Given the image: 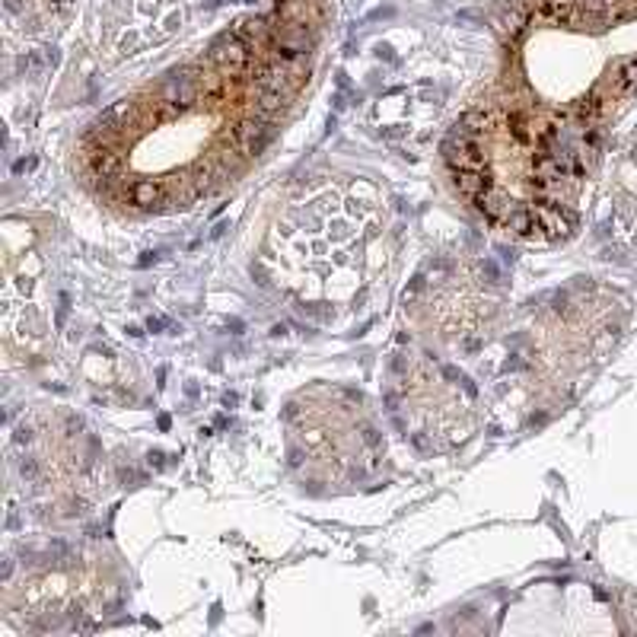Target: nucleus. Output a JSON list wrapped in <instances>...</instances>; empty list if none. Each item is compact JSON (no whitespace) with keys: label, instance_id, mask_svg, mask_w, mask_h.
Listing matches in <instances>:
<instances>
[{"label":"nucleus","instance_id":"nucleus-10","mask_svg":"<svg viewBox=\"0 0 637 637\" xmlns=\"http://www.w3.org/2000/svg\"><path fill=\"white\" fill-rule=\"evenodd\" d=\"M500 223L507 226L510 233H516V236H535L538 233V217H535V210H526V207H519V210H510Z\"/></svg>","mask_w":637,"mask_h":637},{"label":"nucleus","instance_id":"nucleus-7","mask_svg":"<svg viewBox=\"0 0 637 637\" xmlns=\"http://www.w3.org/2000/svg\"><path fill=\"white\" fill-rule=\"evenodd\" d=\"M456 185H459V191L462 194H468V198H478V194H484V191H491L494 188V182H491V176L484 169H462V172H456Z\"/></svg>","mask_w":637,"mask_h":637},{"label":"nucleus","instance_id":"nucleus-11","mask_svg":"<svg viewBox=\"0 0 637 637\" xmlns=\"http://www.w3.org/2000/svg\"><path fill=\"white\" fill-rule=\"evenodd\" d=\"M497 26H500V32H507V35H519L522 29H526V13L519 10V6H510V10H504L497 16Z\"/></svg>","mask_w":637,"mask_h":637},{"label":"nucleus","instance_id":"nucleus-6","mask_svg":"<svg viewBox=\"0 0 637 637\" xmlns=\"http://www.w3.org/2000/svg\"><path fill=\"white\" fill-rule=\"evenodd\" d=\"M86 163H89V169H93L99 179H115L118 169H121L118 153H115L112 147H105V143H93V147H89Z\"/></svg>","mask_w":637,"mask_h":637},{"label":"nucleus","instance_id":"nucleus-9","mask_svg":"<svg viewBox=\"0 0 637 637\" xmlns=\"http://www.w3.org/2000/svg\"><path fill=\"white\" fill-rule=\"evenodd\" d=\"M233 32L239 35L246 45H264V42H271V26L264 22L261 16H249V19H242Z\"/></svg>","mask_w":637,"mask_h":637},{"label":"nucleus","instance_id":"nucleus-2","mask_svg":"<svg viewBox=\"0 0 637 637\" xmlns=\"http://www.w3.org/2000/svg\"><path fill=\"white\" fill-rule=\"evenodd\" d=\"M443 159L452 166L456 172L462 169H484V163H488V156H484L481 150V137H472V134H462L452 127L449 137L443 140Z\"/></svg>","mask_w":637,"mask_h":637},{"label":"nucleus","instance_id":"nucleus-1","mask_svg":"<svg viewBox=\"0 0 637 637\" xmlns=\"http://www.w3.org/2000/svg\"><path fill=\"white\" fill-rule=\"evenodd\" d=\"M159 93H163V102L169 105V109L185 112V109H191V105L201 99V83H198V77H194V70L176 67V70H169L163 77Z\"/></svg>","mask_w":637,"mask_h":637},{"label":"nucleus","instance_id":"nucleus-8","mask_svg":"<svg viewBox=\"0 0 637 637\" xmlns=\"http://www.w3.org/2000/svg\"><path fill=\"white\" fill-rule=\"evenodd\" d=\"M127 198H131L134 207H153L163 198V185L159 182H150V179H137L131 188H127Z\"/></svg>","mask_w":637,"mask_h":637},{"label":"nucleus","instance_id":"nucleus-3","mask_svg":"<svg viewBox=\"0 0 637 637\" xmlns=\"http://www.w3.org/2000/svg\"><path fill=\"white\" fill-rule=\"evenodd\" d=\"M207 58L214 61L223 73H242L252 61V51L249 45L239 39L236 32H220L214 42L207 45Z\"/></svg>","mask_w":637,"mask_h":637},{"label":"nucleus","instance_id":"nucleus-13","mask_svg":"<svg viewBox=\"0 0 637 637\" xmlns=\"http://www.w3.org/2000/svg\"><path fill=\"white\" fill-rule=\"evenodd\" d=\"M55 3H67V0H55Z\"/></svg>","mask_w":637,"mask_h":637},{"label":"nucleus","instance_id":"nucleus-5","mask_svg":"<svg viewBox=\"0 0 637 637\" xmlns=\"http://www.w3.org/2000/svg\"><path fill=\"white\" fill-rule=\"evenodd\" d=\"M535 217H538V230H545V236L551 239H564L573 233V223H577V214H573L567 204H558V201H538Z\"/></svg>","mask_w":637,"mask_h":637},{"label":"nucleus","instance_id":"nucleus-12","mask_svg":"<svg viewBox=\"0 0 637 637\" xmlns=\"http://www.w3.org/2000/svg\"><path fill=\"white\" fill-rule=\"evenodd\" d=\"M6 10H10V13H19L22 3H19V0H6Z\"/></svg>","mask_w":637,"mask_h":637},{"label":"nucleus","instance_id":"nucleus-4","mask_svg":"<svg viewBox=\"0 0 637 637\" xmlns=\"http://www.w3.org/2000/svg\"><path fill=\"white\" fill-rule=\"evenodd\" d=\"M274 134H277V127L268 121V115H255V118H242L236 125V131H233V137H236V143L242 147V153L258 156L261 150L274 140Z\"/></svg>","mask_w":637,"mask_h":637}]
</instances>
